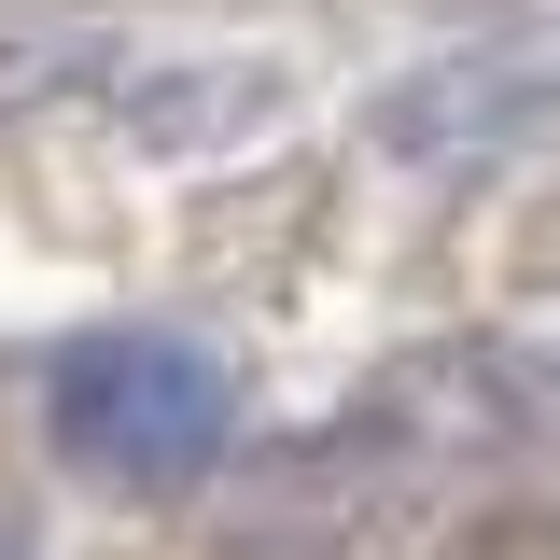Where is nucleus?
<instances>
[{"label": "nucleus", "instance_id": "obj_1", "mask_svg": "<svg viewBox=\"0 0 560 560\" xmlns=\"http://www.w3.org/2000/svg\"><path fill=\"white\" fill-rule=\"evenodd\" d=\"M43 434H57L70 477L98 490H197L238 448V378L197 337H70L43 378Z\"/></svg>", "mask_w": 560, "mask_h": 560}]
</instances>
